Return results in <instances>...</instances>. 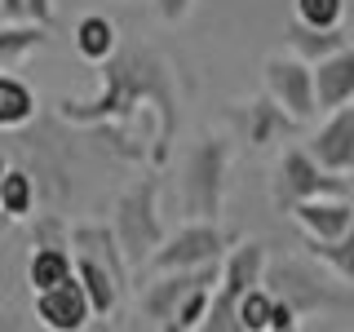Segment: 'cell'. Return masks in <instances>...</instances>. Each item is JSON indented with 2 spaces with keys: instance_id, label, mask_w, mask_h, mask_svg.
<instances>
[{
  "instance_id": "18",
  "label": "cell",
  "mask_w": 354,
  "mask_h": 332,
  "mask_svg": "<svg viewBox=\"0 0 354 332\" xmlns=\"http://www.w3.org/2000/svg\"><path fill=\"white\" fill-rule=\"evenodd\" d=\"M75 53H80L84 62H97V66L115 58V27H111V18L84 14L75 22Z\"/></svg>"
},
{
  "instance_id": "27",
  "label": "cell",
  "mask_w": 354,
  "mask_h": 332,
  "mask_svg": "<svg viewBox=\"0 0 354 332\" xmlns=\"http://www.w3.org/2000/svg\"><path fill=\"white\" fill-rule=\"evenodd\" d=\"M0 14L5 22H22V0H0Z\"/></svg>"
},
{
  "instance_id": "17",
  "label": "cell",
  "mask_w": 354,
  "mask_h": 332,
  "mask_svg": "<svg viewBox=\"0 0 354 332\" xmlns=\"http://www.w3.org/2000/svg\"><path fill=\"white\" fill-rule=\"evenodd\" d=\"M71 266H75V257L62 243H36V252H31V261H27V284L36 288V293H49V288L71 279Z\"/></svg>"
},
{
  "instance_id": "24",
  "label": "cell",
  "mask_w": 354,
  "mask_h": 332,
  "mask_svg": "<svg viewBox=\"0 0 354 332\" xmlns=\"http://www.w3.org/2000/svg\"><path fill=\"white\" fill-rule=\"evenodd\" d=\"M346 0H297V22L306 27H341Z\"/></svg>"
},
{
  "instance_id": "13",
  "label": "cell",
  "mask_w": 354,
  "mask_h": 332,
  "mask_svg": "<svg viewBox=\"0 0 354 332\" xmlns=\"http://www.w3.org/2000/svg\"><path fill=\"white\" fill-rule=\"evenodd\" d=\"M283 40H288V49H292V58L306 62V66H319L324 58H332V53L350 49L346 27H306V22H297V18L288 22Z\"/></svg>"
},
{
  "instance_id": "3",
  "label": "cell",
  "mask_w": 354,
  "mask_h": 332,
  "mask_svg": "<svg viewBox=\"0 0 354 332\" xmlns=\"http://www.w3.org/2000/svg\"><path fill=\"white\" fill-rule=\"evenodd\" d=\"M226 164H230V147L221 138H204L186 160V177H182V199L191 221H217L221 217V195H226Z\"/></svg>"
},
{
  "instance_id": "12",
  "label": "cell",
  "mask_w": 354,
  "mask_h": 332,
  "mask_svg": "<svg viewBox=\"0 0 354 332\" xmlns=\"http://www.w3.org/2000/svg\"><path fill=\"white\" fill-rule=\"evenodd\" d=\"M310 71H315V107L324 116L354 102V49L332 53V58H324L319 66H310Z\"/></svg>"
},
{
  "instance_id": "22",
  "label": "cell",
  "mask_w": 354,
  "mask_h": 332,
  "mask_svg": "<svg viewBox=\"0 0 354 332\" xmlns=\"http://www.w3.org/2000/svg\"><path fill=\"white\" fill-rule=\"evenodd\" d=\"M31 208H36V186H31V177L22 169H5V182H0V213L22 221Z\"/></svg>"
},
{
  "instance_id": "4",
  "label": "cell",
  "mask_w": 354,
  "mask_h": 332,
  "mask_svg": "<svg viewBox=\"0 0 354 332\" xmlns=\"http://www.w3.org/2000/svg\"><path fill=\"white\" fill-rule=\"evenodd\" d=\"M261 270H266L261 243H239V248H230L226 266H221L217 297L208 302L204 332H239V324H235V306H239V297L248 293V288L261 284Z\"/></svg>"
},
{
  "instance_id": "9",
  "label": "cell",
  "mask_w": 354,
  "mask_h": 332,
  "mask_svg": "<svg viewBox=\"0 0 354 332\" xmlns=\"http://www.w3.org/2000/svg\"><path fill=\"white\" fill-rule=\"evenodd\" d=\"M36 319L49 332H84L88 319H93V310H88V297L84 288L75 284V275L58 288H49V293H36Z\"/></svg>"
},
{
  "instance_id": "8",
  "label": "cell",
  "mask_w": 354,
  "mask_h": 332,
  "mask_svg": "<svg viewBox=\"0 0 354 332\" xmlns=\"http://www.w3.org/2000/svg\"><path fill=\"white\" fill-rule=\"evenodd\" d=\"M310 160L324 173H350L354 169V102L332 111L324 120V129L310 142Z\"/></svg>"
},
{
  "instance_id": "7",
  "label": "cell",
  "mask_w": 354,
  "mask_h": 332,
  "mask_svg": "<svg viewBox=\"0 0 354 332\" xmlns=\"http://www.w3.org/2000/svg\"><path fill=\"white\" fill-rule=\"evenodd\" d=\"M261 75H266L270 98L297 120V124H306V120L319 116V107H315V71H310L306 62H297L292 53H288V58H266Z\"/></svg>"
},
{
  "instance_id": "28",
  "label": "cell",
  "mask_w": 354,
  "mask_h": 332,
  "mask_svg": "<svg viewBox=\"0 0 354 332\" xmlns=\"http://www.w3.org/2000/svg\"><path fill=\"white\" fill-rule=\"evenodd\" d=\"M0 332H27V328H18L14 319H0Z\"/></svg>"
},
{
  "instance_id": "23",
  "label": "cell",
  "mask_w": 354,
  "mask_h": 332,
  "mask_svg": "<svg viewBox=\"0 0 354 332\" xmlns=\"http://www.w3.org/2000/svg\"><path fill=\"white\" fill-rule=\"evenodd\" d=\"M270 306H274V293L270 288H248L235 306V324L239 332H270Z\"/></svg>"
},
{
  "instance_id": "15",
  "label": "cell",
  "mask_w": 354,
  "mask_h": 332,
  "mask_svg": "<svg viewBox=\"0 0 354 332\" xmlns=\"http://www.w3.org/2000/svg\"><path fill=\"white\" fill-rule=\"evenodd\" d=\"M71 275H75V284L84 288V297H88V310H93L97 319H106V315H115V306H120V284L111 279V270L106 266H97L93 257H75L71 266Z\"/></svg>"
},
{
  "instance_id": "20",
  "label": "cell",
  "mask_w": 354,
  "mask_h": 332,
  "mask_svg": "<svg viewBox=\"0 0 354 332\" xmlns=\"http://www.w3.org/2000/svg\"><path fill=\"white\" fill-rule=\"evenodd\" d=\"M44 44V27H27V22H5L0 27V71L22 62L27 53H36Z\"/></svg>"
},
{
  "instance_id": "11",
  "label": "cell",
  "mask_w": 354,
  "mask_h": 332,
  "mask_svg": "<svg viewBox=\"0 0 354 332\" xmlns=\"http://www.w3.org/2000/svg\"><path fill=\"white\" fill-rule=\"evenodd\" d=\"M288 217H292L310 239H319V243L341 239V235H346V230L354 226V208H350V199H301V204L288 208Z\"/></svg>"
},
{
  "instance_id": "26",
  "label": "cell",
  "mask_w": 354,
  "mask_h": 332,
  "mask_svg": "<svg viewBox=\"0 0 354 332\" xmlns=\"http://www.w3.org/2000/svg\"><path fill=\"white\" fill-rule=\"evenodd\" d=\"M191 5L195 0H155V9H160L164 22H182L186 14H191Z\"/></svg>"
},
{
  "instance_id": "29",
  "label": "cell",
  "mask_w": 354,
  "mask_h": 332,
  "mask_svg": "<svg viewBox=\"0 0 354 332\" xmlns=\"http://www.w3.org/2000/svg\"><path fill=\"white\" fill-rule=\"evenodd\" d=\"M5 169H9V164H5V155H0V182H5Z\"/></svg>"
},
{
  "instance_id": "14",
  "label": "cell",
  "mask_w": 354,
  "mask_h": 332,
  "mask_svg": "<svg viewBox=\"0 0 354 332\" xmlns=\"http://www.w3.org/2000/svg\"><path fill=\"white\" fill-rule=\"evenodd\" d=\"M297 129L301 124H297L274 98H257V102L243 107V133H248L252 147H270V142H279V138H288V133H297Z\"/></svg>"
},
{
  "instance_id": "6",
  "label": "cell",
  "mask_w": 354,
  "mask_h": 332,
  "mask_svg": "<svg viewBox=\"0 0 354 332\" xmlns=\"http://www.w3.org/2000/svg\"><path fill=\"white\" fill-rule=\"evenodd\" d=\"M226 243H230V235L217 230V221H191V226H182L173 239H164L160 248H155L151 270H160V275L195 270V266L217 261L221 252H226Z\"/></svg>"
},
{
  "instance_id": "25",
  "label": "cell",
  "mask_w": 354,
  "mask_h": 332,
  "mask_svg": "<svg viewBox=\"0 0 354 332\" xmlns=\"http://www.w3.org/2000/svg\"><path fill=\"white\" fill-rule=\"evenodd\" d=\"M270 332H297V310L283 297H274V306H270Z\"/></svg>"
},
{
  "instance_id": "10",
  "label": "cell",
  "mask_w": 354,
  "mask_h": 332,
  "mask_svg": "<svg viewBox=\"0 0 354 332\" xmlns=\"http://www.w3.org/2000/svg\"><path fill=\"white\" fill-rule=\"evenodd\" d=\"M213 279H217L213 261H208V266H195V270H173V275H164L160 284L147 288V297H142V310H147L151 319H160V324H169L173 310L182 306V297L195 293V288H213Z\"/></svg>"
},
{
  "instance_id": "5",
  "label": "cell",
  "mask_w": 354,
  "mask_h": 332,
  "mask_svg": "<svg viewBox=\"0 0 354 332\" xmlns=\"http://www.w3.org/2000/svg\"><path fill=\"white\" fill-rule=\"evenodd\" d=\"M274 199L283 208L301 204V199H346V182L319 169L310 151H283L274 164Z\"/></svg>"
},
{
  "instance_id": "19",
  "label": "cell",
  "mask_w": 354,
  "mask_h": 332,
  "mask_svg": "<svg viewBox=\"0 0 354 332\" xmlns=\"http://www.w3.org/2000/svg\"><path fill=\"white\" fill-rule=\"evenodd\" d=\"M36 116V93L27 80L0 71V129H22Z\"/></svg>"
},
{
  "instance_id": "2",
  "label": "cell",
  "mask_w": 354,
  "mask_h": 332,
  "mask_svg": "<svg viewBox=\"0 0 354 332\" xmlns=\"http://www.w3.org/2000/svg\"><path fill=\"white\" fill-rule=\"evenodd\" d=\"M111 235H115L120 252H124L129 270L133 266H147L155 257V248L164 243V221H160V213H155V177L138 182L129 195H120Z\"/></svg>"
},
{
  "instance_id": "1",
  "label": "cell",
  "mask_w": 354,
  "mask_h": 332,
  "mask_svg": "<svg viewBox=\"0 0 354 332\" xmlns=\"http://www.w3.org/2000/svg\"><path fill=\"white\" fill-rule=\"evenodd\" d=\"M106 66V93L97 102H58V116L71 124H97L120 120V129H129V120L138 116V102H155V107H173L169 93V66L151 53H120V58L102 62Z\"/></svg>"
},
{
  "instance_id": "16",
  "label": "cell",
  "mask_w": 354,
  "mask_h": 332,
  "mask_svg": "<svg viewBox=\"0 0 354 332\" xmlns=\"http://www.w3.org/2000/svg\"><path fill=\"white\" fill-rule=\"evenodd\" d=\"M71 239L80 243L84 257H93L97 266H106L111 279L120 284V293H124V288H129V284H124V279H129V261H124V252H120L115 235H111V226H75Z\"/></svg>"
},
{
  "instance_id": "21",
  "label": "cell",
  "mask_w": 354,
  "mask_h": 332,
  "mask_svg": "<svg viewBox=\"0 0 354 332\" xmlns=\"http://www.w3.org/2000/svg\"><path fill=\"white\" fill-rule=\"evenodd\" d=\"M306 252H310L315 261H324L332 275H341L346 284H354V226H350L341 239H332V243L310 239V243H306Z\"/></svg>"
}]
</instances>
